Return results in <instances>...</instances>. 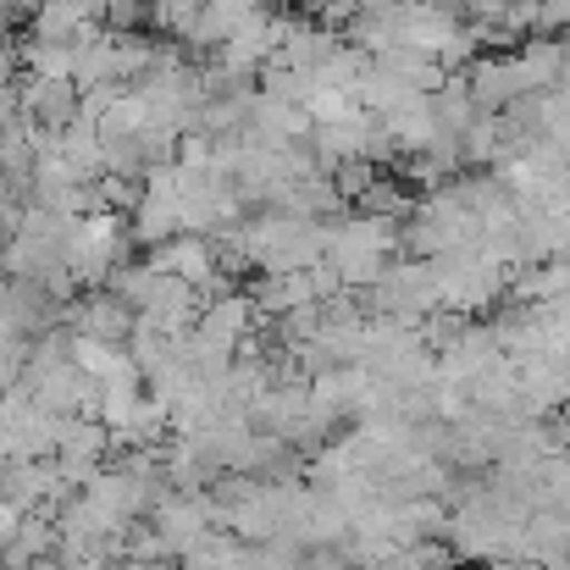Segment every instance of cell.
Instances as JSON below:
<instances>
[]
</instances>
